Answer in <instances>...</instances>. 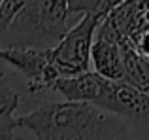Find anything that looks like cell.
Instances as JSON below:
<instances>
[{
  "mask_svg": "<svg viewBox=\"0 0 149 140\" xmlns=\"http://www.w3.org/2000/svg\"><path fill=\"white\" fill-rule=\"evenodd\" d=\"M108 116L93 102H42L30 114L15 118V129L42 140H83L109 134Z\"/></svg>",
  "mask_w": 149,
  "mask_h": 140,
  "instance_id": "6da1fadb",
  "label": "cell"
},
{
  "mask_svg": "<svg viewBox=\"0 0 149 140\" xmlns=\"http://www.w3.org/2000/svg\"><path fill=\"white\" fill-rule=\"evenodd\" d=\"M68 0H26L0 44H49L58 42L68 30Z\"/></svg>",
  "mask_w": 149,
  "mask_h": 140,
  "instance_id": "7a4b0ae2",
  "label": "cell"
},
{
  "mask_svg": "<svg viewBox=\"0 0 149 140\" xmlns=\"http://www.w3.org/2000/svg\"><path fill=\"white\" fill-rule=\"evenodd\" d=\"M100 17L93 11L83 13V17L64 32V36L51 48V59L61 76L85 72L91 66V46L95 40V30Z\"/></svg>",
  "mask_w": 149,
  "mask_h": 140,
  "instance_id": "3957f363",
  "label": "cell"
},
{
  "mask_svg": "<svg viewBox=\"0 0 149 140\" xmlns=\"http://www.w3.org/2000/svg\"><path fill=\"white\" fill-rule=\"evenodd\" d=\"M0 63L23 74L26 78V87L30 93L51 89L53 81L61 76L51 59V48H42V46H0Z\"/></svg>",
  "mask_w": 149,
  "mask_h": 140,
  "instance_id": "277c9868",
  "label": "cell"
},
{
  "mask_svg": "<svg viewBox=\"0 0 149 140\" xmlns=\"http://www.w3.org/2000/svg\"><path fill=\"white\" fill-rule=\"evenodd\" d=\"M96 106L121 116L138 127H149V93L125 80L109 81L108 91Z\"/></svg>",
  "mask_w": 149,
  "mask_h": 140,
  "instance_id": "5b68a950",
  "label": "cell"
},
{
  "mask_svg": "<svg viewBox=\"0 0 149 140\" xmlns=\"http://www.w3.org/2000/svg\"><path fill=\"white\" fill-rule=\"evenodd\" d=\"M121 36L108 19H100L95 30L91 46V64L102 76L109 80H125L123 55H121Z\"/></svg>",
  "mask_w": 149,
  "mask_h": 140,
  "instance_id": "8992f818",
  "label": "cell"
},
{
  "mask_svg": "<svg viewBox=\"0 0 149 140\" xmlns=\"http://www.w3.org/2000/svg\"><path fill=\"white\" fill-rule=\"evenodd\" d=\"M109 78L102 76L95 70H85L72 76H58L53 81L51 89L61 93L66 100H77V102H93L96 104L104 97L109 87Z\"/></svg>",
  "mask_w": 149,
  "mask_h": 140,
  "instance_id": "52a82bcc",
  "label": "cell"
},
{
  "mask_svg": "<svg viewBox=\"0 0 149 140\" xmlns=\"http://www.w3.org/2000/svg\"><path fill=\"white\" fill-rule=\"evenodd\" d=\"M149 10V0H121L106 15L111 27L121 38L136 44L140 36L149 29L146 13Z\"/></svg>",
  "mask_w": 149,
  "mask_h": 140,
  "instance_id": "ba28073f",
  "label": "cell"
},
{
  "mask_svg": "<svg viewBox=\"0 0 149 140\" xmlns=\"http://www.w3.org/2000/svg\"><path fill=\"white\" fill-rule=\"evenodd\" d=\"M119 42H121V55H123L125 81L149 93V59L143 53H140L134 42L125 40V38H121Z\"/></svg>",
  "mask_w": 149,
  "mask_h": 140,
  "instance_id": "9c48e42d",
  "label": "cell"
},
{
  "mask_svg": "<svg viewBox=\"0 0 149 140\" xmlns=\"http://www.w3.org/2000/svg\"><path fill=\"white\" fill-rule=\"evenodd\" d=\"M19 106V95L10 87L6 76L0 70V138H10L15 131L13 112Z\"/></svg>",
  "mask_w": 149,
  "mask_h": 140,
  "instance_id": "30bf717a",
  "label": "cell"
},
{
  "mask_svg": "<svg viewBox=\"0 0 149 140\" xmlns=\"http://www.w3.org/2000/svg\"><path fill=\"white\" fill-rule=\"evenodd\" d=\"M25 4L26 0H0V38L6 34L19 11L25 8Z\"/></svg>",
  "mask_w": 149,
  "mask_h": 140,
  "instance_id": "8fae6325",
  "label": "cell"
},
{
  "mask_svg": "<svg viewBox=\"0 0 149 140\" xmlns=\"http://www.w3.org/2000/svg\"><path fill=\"white\" fill-rule=\"evenodd\" d=\"M100 0H68V10L70 13H96Z\"/></svg>",
  "mask_w": 149,
  "mask_h": 140,
  "instance_id": "7c38bea8",
  "label": "cell"
},
{
  "mask_svg": "<svg viewBox=\"0 0 149 140\" xmlns=\"http://www.w3.org/2000/svg\"><path fill=\"white\" fill-rule=\"evenodd\" d=\"M119 2H121V0H100V2H98V10H96V15H98L100 19H104L106 15L109 13V10L115 8Z\"/></svg>",
  "mask_w": 149,
  "mask_h": 140,
  "instance_id": "4fadbf2b",
  "label": "cell"
},
{
  "mask_svg": "<svg viewBox=\"0 0 149 140\" xmlns=\"http://www.w3.org/2000/svg\"><path fill=\"white\" fill-rule=\"evenodd\" d=\"M136 48L140 49V53H143V55L149 59V29L136 40Z\"/></svg>",
  "mask_w": 149,
  "mask_h": 140,
  "instance_id": "5bb4252c",
  "label": "cell"
},
{
  "mask_svg": "<svg viewBox=\"0 0 149 140\" xmlns=\"http://www.w3.org/2000/svg\"><path fill=\"white\" fill-rule=\"evenodd\" d=\"M146 19H147V25H149V10H147V13H146Z\"/></svg>",
  "mask_w": 149,
  "mask_h": 140,
  "instance_id": "9a60e30c",
  "label": "cell"
}]
</instances>
